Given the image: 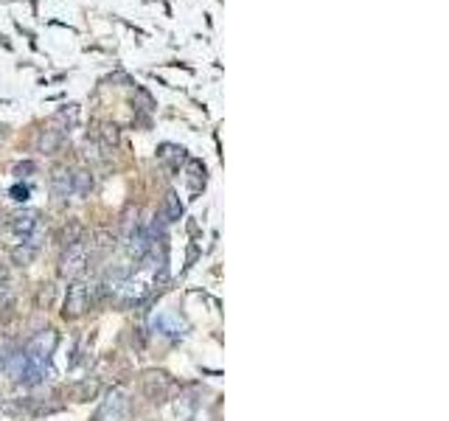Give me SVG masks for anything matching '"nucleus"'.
Returning <instances> with one entry per match:
<instances>
[{
	"mask_svg": "<svg viewBox=\"0 0 449 421\" xmlns=\"http://www.w3.org/2000/svg\"><path fill=\"white\" fill-rule=\"evenodd\" d=\"M31 172H34V163H31V161H26V163H17V166H15V174H17V177H28Z\"/></svg>",
	"mask_w": 449,
	"mask_h": 421,
	"instance_id": "obj_17",
	"label": "nucleus"
},
{
	"mask_svg": "<svg viewBox=\"0 0 449 421\" xmlns=\"http://www.w3.org/2000/svg\"><path fill=\"white\" fill-rule=\"evenodd\" d=\"M157 161L166 163V166H180L186 161V152L180 146H175V143H163L160 152H157Z\"/></svg>",
	"mask_w": 449,
	"mask_h": 421,
	"instance_id": "obj_9",
	"label": "nucleus"
},
{
	"mask_svg": "<svg viewBox=\"0 0 449 421\" xmlns=\"http://www.w3.org/2000/svg\"><path fill=\"white\" fill-rule=\"evenodd\" d=\"M37 225H39V217L34 214V210H15V214L9 217V231L17 233L20 239L31 236Z\"/></svg>",
	"mask_w": 449,
	"mask_h": 421,
	"instance_id": "obj_5",
	"label": "nucleus"
},
{
	"mask_svg": "<svg viewBox=\"0 0 449 421\" xmlns=\"http://www.w3.org/2000/svg\"><path fill=\"white\" fill-rule=\"evenodd\" d=\"M62 239H65V244H73V242H79V239H82V225H79V222H71V225L65 228Z\"/></svg>",
	"mask_w": 449,
	"mask_h": 421,
	"instance_id": "obj_16",
	"label": "nucleus"
},
{
	"mask_svg": "<svg viewBox=\"0 0 449 421\" xmlns=\"http://www.w3.org/2000/svg\"><path fill=\"white\" fill-rule=\"evenodd\" d=\"M12 199L26 202V199H28V186H15V188H12Z\"/></svg>",
	"mask_w": 449,
	"mask_h": 421,
	"instance_id": "obj_18",
	"label": "nucleus"
},
{
	"mask_svg": "<svg viewBox=\"0 0 449 421\" xmlns=\"http://www.w3.org/2000/svg\"><path fill=\"white\" fill-rule=\"evenodd\" d=\"M163 222H177L183 217V202L177 197V191H166V199H163V210H160Z\"/></svg>",
	"mask_w": 449,
	"mask_h": 421,
	"instance_id": "obj_7",
	"label": "nucleus"
},
{
	"mask_svg": "<svg viewBox=\"0 0 449 421\" xmlns=\"http://www.w3.org/2000/svg\"><path fill=\"white\" fill-rule=\"evenodd\" d=\"M118 138H121V132H118L116 124H104L101 127V141H104L107 149H116L118 146Z\"/></svg>",
	"mask_w": 449,
	"mask_h": 421,
	"instance_id": "obj_15",
	"label": "nucleus"
},
{
	"mask_svg": "<svg viewBox=\"0 0 449 421\" xmlns=\"http://www.w3.org/2000/svg\"><path fill=\"white\" fill-rule=\"evenodd\" d=\"M60 143H62V129H42L39 138H37V146L45 154H53L56 149H60Z\"/></svg>",
	"mask_w": 449,
	"mask_h": 421,
	"instance_id": "obj_8",
	"label": "nucleus"
},
{
	"mask_svg": "<svg viewBox=\"0 0 449 421\" xmlns=\"http://www.w3.org/2000/svg\"><path fill=\"white\" fill-rule=\"evenodd\" d=\"M141 385H143V393L152 402H163L168 396V391H172V379H168V374H163V371H146L141 377Z\"/></svg>",
	"mask_w": 449,
	"mask_h": 421,
	"instance_id": "obj_4",
	"label": "nucleus"
},
{
	"mask_svg": "<svg viewBox=\"0 0 449 421\" xmlns=\"http://www.w3.org/2000/svg\"><path fill=\"white\" fill-rule=\"evenodd\" d=\"M124 407H127V396H124V391H112V393L107 396L104 413H107V415H112V418H118V415L124 413Z\"/></svg>",
	"mask_w": 449,
	"mask_h": 421,
	"instance_id": "obj_12",
	"label": "nucleus"
},
{
	"mask_svg": "<svg viewBox=\"0 0 449 421\" xmlns=\"http://www.w3.org/2000/svg\"><path fill=\"white\" fill-rule=\"evenodd\" d=\"M93 174H90V169H79V172H73V194H79V197H90V191H93Z\"/></svg>",
	"mask_w": 449,
	"mask_h": 421,
	"instance_id": "obj_10",
	"label": "nucleus"
},
{
	"mask_svg": "<svg viewBox=\"0 0 449 421\" xmlns=\"http://www.w3.org/2000/svg\"><path fill=\"white\" fill-rule=\"evenodd\" d=\"M87 309V281H79V278H73V284L68 287V298H65V309H62V314L65 318H79V314Z\"/></svg>",
	"mask_w": 449,
	"mask_h": 421,
	"instance_id": "obj_3",
	"label": "nucleus"
},
{
	"mask_svg": "<svg viewBox=\"0 0 449 421\" xmlns=\"http://www.w3.org/2000/svg\"><path fill=\"white\" fill-rule=\"evenodd\" d=\"M37 253H39V247H34V244L23 242L20 247H15V250H12V261H15L17 267H26V265H31V261L37 258Z\"/></svg>",
	"mask_w": 449,
	"mask_h": 421,
	"instance_id": "obj_11",
	"label": "nucleus"
},
{
	"mask_svg": "<svg viewBox=\"0 0 449 421\" xmlns=\"http://www.w3.org/2000/svg\"><path fill=\"white\" fill-rule=\"evenodd\" d=\"M53 348H56V332L45 329V332H37L23 351H26V357H28L31 365L51 371V354H53Z\"/></svg>",
	"mask_w": 449,
	"mask_h": 421,
	"instance_id": "obj_1",
	"label": "nucleus"
},
{
	"mask_svg": "<svg viewBox=\"0 0 449 421\" xmlns=\"http://www.w3.org/2000/svg\"><path fill=\"white\" fill-rule=\"evenodd\" d=\"M90 247L101 256V253H107V250L116 247V236H112L109 231H98V233H96V242H90Z\"/></svg>",
	"mask_w": 449,
	"mask_h": 421,
	"instance_id": "obj_14",
	"label": "nucleus"
},
{
	"mask_svg": "<svg viewBox=\"0 0 449 421\" xmlns=\"http://www.w3.org/2000/svg\"><path fill=\"white\" fill-rule=\"evenodd\" d=\"M51 188L56 197H68L73 194V172H68L65 166H56L51 172Z\"/></svg>",
	"mask_w": 449,
	"mask_h": 421,
	"instance_id": "obj_6",
	"label": "nucleus"
},
{
	"mask_svg": "<svg viewBox=\"0 0 449 421\" xmlns=\"http://www.w3.org/2000/svg\"><path fill=\"white\" fill-rule=\"evenodd\" d=\"M98 393V382L96 379H85V382H79L73 391H71V396L76 399V402H87V399H93Z\"/></svg>",
	"mask_w": 449,
	"mask_h": 421,
	"instance_id": "obj_13",
	"label": "nucleus"
},
{
	"mask_svg": "<svg viewBox=\"0 0 449 421\" xmlns=\"http://www.w3.org/2000/svg\"><path fill=\"white\" fill-rule=\"evenodd\" d=\"M87 267V242L79 239L73 244H65V253H62V265H60V276L62 278H79Z\"/></svg>",
	"mask_w": 449,
	"mask_h": 421,
	"instance_id": "obj_2",
	"label": "nucleus"
}]
</instances>
